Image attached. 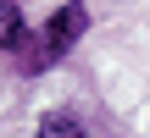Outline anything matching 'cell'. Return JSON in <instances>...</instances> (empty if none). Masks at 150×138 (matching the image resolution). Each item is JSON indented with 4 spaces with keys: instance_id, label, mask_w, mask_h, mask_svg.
<instances>
[{
    "instance_id": "cell-1",
    "label": "cell",
    "mask_w": 150,
    "mask_h": 138,
    "mask_svg": "<svg viewBox=\"0 0 150 138\" xmlns=\"http://www.w3.org/2000/svg\"><path fill=\"white\" fill-rule=\"evenodd\" d=\"M83 28H89V6L83 0H67L50 22H45V33L33 39V50H28V61H22V72L33 77V72H45V66H56L78 39H83Z\"/></svg>"
},
{
    "instance_id": "cell-2",
    "label": "cell",
    "mask_w": 150,
    "mask_h": 138,
    "mask_svg": "<svg viewBox=\"0 0 150 138\" xmlns=\"http://www.w3.org/2000/svg\"><path fill=\"white\" fill-rule=\"evenodd\" d=\"M0 50H6L17 66H22L28 50H33V28H28V17H22L17 0H0Z\"/></svg>"
},
{
    "instance_id": "cell-3",
    "label": "cell",
    "mask_w": 150,
    "mask_h": 138,
    "mask_svg": "<svg viewBox=\"0 0 150 138\" xmlns=\"http://www.w3.org/2000/svg\"><path fill=\"white\" fill-rule=\"evenodd\" d=\"M39 138H89L78 127V116H67V111H50L45 122H39Z\"/></svg>"
}]
</instances>
